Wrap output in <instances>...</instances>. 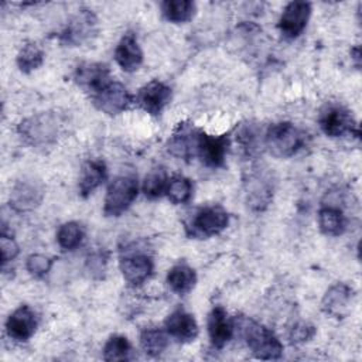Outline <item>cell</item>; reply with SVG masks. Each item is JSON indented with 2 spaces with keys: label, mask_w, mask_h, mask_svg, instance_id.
Segmentation results:
<instances>
[{
  "label": "cell",
  "mask_w": 362,
  "mask_h": 362,
  "mask_svg": "<svg viewBox=\"0 0 362 362\" xmlns=\"http://www.w3.org/2000/svg\"><path fill=\"white\" fill-rule=\"evenodd\" d=\"M171 100V89L160 82L151 81L139 89L136 95L137 105L151 116H158Z\"/></svg>",
  "instance_id": "11"
},
{
  "label": "cell",
  "mask_w": 362,
  "mask_h": 362,
  "mask_svg": "<svg viewBox=\"0 0 362 362\" xmlns=\"http://www.w3.org/2000/svg\"><path fill=\"white\" fill-rule=\"evenodd\" d=\"M96 31V17L90 10H79L66 24L59 38L66 45H81L90 40Z\"/></svg>",
  "instance_id": "9"
},
{
  "label": "cell",
  "mask_w": 362,
  "mask_h": 362,
  "mask_svg": "<svg viewBox=\"0 0 362 362\" xmlns=\"http://www.w3.org/2000/svg\"><path fill=\"white\" fill-rule=\"evenodd\" d=\"M235 324L229 320L223 307L216 305L208 315V334L215 348H223L233 335Z\"/></svg>",
  "instance_id": "18"
},
{
  "label": "cell",
  "mask_w": 362,
  "mask_h": 362,
  "mask_svg": "<svg viewBox=\"0 0 362 362\" xmlns=\"http://www.w3.org/2000/svg\"><path fill=\"white\" fill-rule=\"evenodd\" d=\"M165 195L173 204H185L192 195V184L184 175H173L168 178Z\"/></svg>",
  "instance_id": "30"
},
{
  "label": "cell",
  "mask_w": 362,
  "mask_h": 362,
  "mask_svg": "<svg viewBox=\"0 0 362 362\" xmlns=\"http://www.w3.org/2000/svg\"><path fill=\"white\" fill-rule=\"evenodd\" d=\"M140 345L148 356H158L168 345V334L160 328H146L140 334Z\"/></svg>",
  "instance_id": "25"
},
{
  "label": "cell",
  "mask_w": 362,
  "mask_h": 362,
  "mask_svg": "<svg viewBox=\"0 0 362 362\" xmlns=\"http://www.w3.org/2000/svg\"><path fill=\"white\" fill-rule=\"evenodd\" d=\"M320 126L329 137H342L346 134L359 136V127L352 113L342 106H328L320 116Z\"/></svg>",
  "instance_id": "5"
},
{
  "label": "cell",
  "mask_w": 362,
  "mask_h": 362,
  "mask_svg": "<svg viewBox=\"0 0 362 362\" xmlns=\"http://www.w3.org/2000/svg\"><path fill=\"white\" fill-rule=\"evenodd\" d=\"M0 250H1V264L4 267L10 260H13L18 255V245L11 236L6 235V232H1Z\"/></svg>",
  "instance_id": "33"
},
{
  "label": "cell",
  "mask_w": 362,
  "mask_h": 362,
  "mask_svg": "<svg viewBox=\"0 0 362 362\" xmlns=\"http://www.w3.org/2000/svg\"><path fill=\"white\" fill-rule=\"evenodd\" d=\"M90 98L96 109L110 116L122 113L132 103V95L127 88L116 81H112L99 92L90 95Z\"/></svg>",
  "instance_id": "6"
},
{
  "label": "cell",
  "mask_w": 362,
  "mask_h": 362,
  "mask_svg": "<svg viewBox=\"0 0 362 362\" xmlns=\"http://www.w3.org/2000/svg\"><path fill=\"white\" fill-rule=\"evenodd\" d=\"M247 184V202L250 206L255 209H262L264 208L270 198H272V189L270 185L263 181L262 177L259 175H250L249 180L246 181Z\"/></svg>",
  "instance_id": "26"
},
{
  "label": "cell",
  "mask_w": 362,
  "mask_h": 362,
  "mask_svg": "<svg viewBox=\"0 0 362 362\" xmlns=\"http://www.w3.org/2000/svg\"><path fill=\"white\" fill-rule=\"evenodd\" d=\"M168 177L163 168H153L143 181V192L147 198L154 199L165 194Z\"/></svg>",
  "instance_id": "31"
},
{
  "label": "cell",
  "mask_w": 362,
  "mask_h": 362,
  "mask_svg": "<svg viewBox=\"0 0 362 362\" xmlns=\"http://www.w3.org/2000/svg\"><path fill=\"white\" fill-rule=\"evenodd\" d=\"M314 334H315L314 325L308 322H298L290 331V341L293 344L305 342V341H310L314 337Z\"/></svg>",
  "instance_id": "34"
},
{
  "label": "cell",
  "mask_w": 362,
  "mask_h": 362,
  "mask_svg": "<svg viewBox=\"0 0 362 362\" xmlns=\"http://www.w3.org/2000/svg\"><path fill=\"white\" fill-rule=\"evenodd\" d=\"M88 267L92 272V274L95 273H103L105 272V264H106V257L103 256V253H93L88 257Z\"/></svg>",
  "instance_id": "35"
},
{
  "label": "cell",
  "mask_w": 362,
  "mask_h": 362,
  "mask_svg": "<svg viewBox=\"0 0 362 362\" xmlns=\"http://www.w3.org/2000/svg\"><path fill=\"white\" fill-rule=\"evenodd\" d=\"M115 59L119 66L126 72H133L139 69L143 62V51L134 34L127 33L122 37L115 49Z\"/></svg>",
  "instance_id": "20"
},
{
  "label": "cell",
  "mask_w": 362,
  "mask_h": 362,
  "mask_svg": "<svg viewBox=\"0 0 362 362\" xmlns=\"http://www.w3.org/2000/svg\"><path fill=\"white\" fill-rule=\"evenodd\" d=\"M304 132L290 122L274 123L264 134V146L267 151L280 158L294 156L304 146Z\"/></svg>",
  "instance_id": "2"
},
{
  "label": "cell",
  "mask_w": 362,
  "mask_h": 362,
  "mask_svg": "<svg viewBox=\"0 0 362 362\" xmlns=\"http://www.w3.org/2000/svg\"><path fill=\"white\" fill-rule=\"evenodd\" d=\"M161 11L171 23H187L195 14V3L189 0H165L161 3Z\"/></svg>",
  "instance_id": "24"
},
{
  "label": "cell",
  "mask_w": 362,
  "mask_h": 362,
  "mask_svg": "<svg viewBox=\"0 0 362 362\" xmlns=\"http://www.w3.org/2000/svg\"><path fill=\"white\" fill-rule=\"evenodd\" d=\"M58 132L57 120L49 113H41L25 119L18 126L20 136L31 146L44 147L55 141Z\"/></svg>",
  "instance_id": "4"
},
{
  "label": "cell",
  "mask_w": 362,
  "mask_h": 362,
  "mask_svg": "<svg viewBox=\"0 0 362 362\" xmlns=\"http://www.w3.org/2000/svg\"><path fill=\"white\" fill-rule=\"evenodd\" d=\"M132 358V345L123 335H112L103 346V359L109 362L129 361Z\"/></svg>",
  "instance_id": "28"
},
{
  "label": "cell",
  "mask_w": 362,
  "mask_h": 362,
  "mask_svg": "<svg viewBox=\"0 0 362 362\" xmlns=\"http://www.w3.org/2000/svg\"><path fill=\"white\" fill-rule=\"evenodd\" d=\"M83 239V228L78 222H65L57 230V242L64 250L76 249Z\"/></svg>",
  "instance_id": "27"
},
{
  "label": "cell",
  "mask_w": 362,
  "mask_h": 362,
  "mask_svg": "<svg viewBox=\"0 0 362 362\" xmlns=\"http://www.w3.org/2000/svg\"><path fill=\"white\" fill-rule=\"evenodd\" d=\"M42 61H44V52L35 42L25 44L17 55V65L20 71L24 74H30L34 69L40 68L42 65Z\"/></svg>",
  "instance_id": "29"
},
{
  "label": "cell",
  "mask_w": 362,
  "mask_h": 362,
  "mask_svg": "<svg viewBox=\"0 0 362 362\" xmlns=\"http://www.w3.org/2000/svg\"><path fill=\"white\" fill-rule=\"evenodd\" d=\"M75 82L90 92V95L99 92L113 79L107 65L100 62H85L78 65L74 74Z\"/></svg>",
  "instance_id": "13"
},
{
  "label": "cell",
  "mask_w": 362,
  "mask_h": 362,
  "mask_svg": "<svg viewBox=\"0 0 362 362\" xmlns=\"http://www.w3.org/2000/svg\"><path fill=\"white\" fill-rule=\"evenodd\" d=\"M197 283V274L192 267L185 263H178L173 266L167 274V284L177 294L189 293Z\"/></svg>",
  "instance_id": "23"
},
{
  "label": "cell",
  "mask_w": 362,
  "mask_h": 362,
  "mask_svg": "<svg viewBox=\"0 0 362 362\" xmlns=\"http://www.w3.org/2000/svg\"><path fill=\"white\" fill-rule=\"evenodd\" d=\"M229 223L228 212L219 205H211L199 209L191 222V235L209 238L221 233Z\"/></svg>",
  "instance_id": "7"
},
{
  "label": "cell",
  "mask_w": 362,
  "mask_h": 362,
  "mask_svg": "<svg viewBox=\"0 0 362 362\" xmlns=\"http://www.w3.org/2000/svg\"><path fill=\"white\" fill-rule=\"evenodd\" d=\"M311 16V4L307 1H291L288 3L279 20V30L287 40L298 37L305 28Z\"/></svg>",
  "instance_id": "8"
},
{
  "label": "cell",
  "mask_w": 362,
  "mask_h": 362,
  "mask_svg": "<svg viewBox=\"0 0 362 362\" xmlns=\"http://www.w3.org/2000/svg\"><path fill=\"white\" fill-rule=\"evenodd\" d=\"M318 225L324 235L339 236L346 229V219L338 206L325 205L318 211Z\"/></svg>",
  "instance_id": "22"
},
{
  "label": "cell",
  "mask_w": 362,
  "mask_h": 362,
  "mask_svg": "<svg viewBox=\"0 0 362 362\" xmlns=\"http://www.w3.org/2000/svg\"><path fill=\"white\" fill-rule=\"evenodd\" d=\"M44 197L42 188L33 180L18 181L10 195V205L16 211H30L35 208Z\"/></svg>",
  "instance_id": "19"
},
{
  "label": "cell",
  "mask_w": 362,
  "mask_h": 362,
  "mask_svg": "<svg viewBox=\"0 0 362 362\" xmlns=\"http://www.w3.org/2000/svg\"><path fill=\"white\" fill-rule=\"evenodd\" d=\"M165 332L168 337L178 342H191L198 335V324L192 314L184 308L174 310L164 321Z\"/></svg>",
  "instance_id": "15"
},
{
  "label": "cell",
  "mask_w": 362,
  "mask_h": 362,
  "mask_svg": "<svg viewBox=\"0 0 362 362\" xmlns=\"http://www.w3.org/2000/svg\"><path fill=\"white\" fill-rule=\"evenodd\" d=\"M236 322L246 345L255 356L272 361L279 359L283 355L281 342L269 328L246 317H239Z\"/></svg>",
  "instance_id": "1"
},
{
  "label": "cell",
  "mask_w": 362,
  "mask_h": 362,
  "mask_svg": "<svg viewBox=\"0 0 362 362\" xmlns=\"http://www.w3.org/2000/svg\"><path fill=\"white\" fill-rule=\"evenodd\" d=\"M52 262L54 260L51 257H48L45 255L35 253V255H30L27 257L25 267H27L30 274H33L34 277L41 279V277H44L49 272V269L52 266Z\"/></svg>",
  "instance_id": "32"
},
{
  "label": "cell",
  "mask_w": 362,
  "mask_h": 362,
  "mask_svg": "<svg viewBox=\"0 0 362 362\" xmlns=\"http://www.w3.org/2000/svg\"><path fill=\"white\" fill-rule=\"evenodd\" d=\"M37 325L38 321L35 313L28 305H20L7 318L6 331L14 341L24 342L34 335Z\"/></svg>",
  "instance_id": "14"
},
{
  "label": "cell",
  "mask_w": 362,
  "mask_h": 362,
  "mask_svg": "<svg viewBox=\"0 0 362 362\" xmlns=\"http://www.w3.org/2000/svg\"><path fill=\"white\" fill-rule=\"evenodd\" d=\"M199 130L188 123H180L173 136L168 140V151L178 157L188 160L197 156V144L199 137Z\"/></svg>",
  "instance_id": "17"
},
{
  "label": "cell",
  "mask_w": 362,
  "mask_h": 362,
  "mask_svg": "<svg viewBox=\"0 0 362 362\" xmlns=\"http://www.w3.org/2000/svg\"><path fill=\"white\" fill-rule=\"evenodd\" d=\"M228 147L229 137L226 134L211 136L201 132L197 144V156L206 167L218 168L222 167L225 163Z\"/></svg>",
  "instance_id": "10"
},
{
  "label": "cell",
  "mask_w": 362,
  "mask_h": 362,
  "mask_svg": "<svg viewBox=\"0 0 362 362\" xmlns=\"http://www.w3.org/2000/svg\"><path fill=\"white\" fill-rule=\"evenodd\" d=\"M354 290L345 283H337L331 286L327 293L322 297L321 301V308L325 314L335 317V318H342L348 314L349 307L352 305L354 300Z\"/></svg>",
  "instance_id": "16"
},
{
  "label": "cell",
  "mask_w": 362,
  "mask_h": 362,
  "mask_svg": "<svg viewBox=\"0 0 362 362\" xmlns=\"http://www.w3.org/2000/svg\"><path fill=\"white\" fill-rule=\"evenodd\" d=\"M120 272L124 280L136 287L143 284L153 273L154 264L148 255L141 252H132L120 259Z\"/></svg>",
  "instance_id": "12"
},
{
  "label": "cell",
  "mask_w": 362,
  "mask_h": 362,
  "mask_svg": "<svg viewBox=\"0 0 362 362\" xmlns=\"http://www.w3.org/2000/svg\"><path fill=\"white\" fill-rule=\"evenodd\" d=\"M107 177V170L106 164L102 160L92 158L88 160L81 170V177H79V195L86 198L89 197Z\"/></svg>",
  "instance_id": "21"
},
{
  "label": "cell",
  "mask_w": 362,
  "mask_h": 362,
  "mask_svg": "<svg viewBox=\"0 0 362 362\" xmlns=\"http://www.w3.org/2000/svg\"><path fill=\"white\" fill-rule=\"evenodd\" d=\"M139 192L137 178L134 175H119L107 187L103 214L106 216H120L133 204Z\"/></svg>",
  "instance_id": "3"
}]
</instances>
